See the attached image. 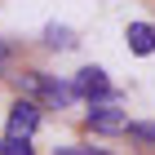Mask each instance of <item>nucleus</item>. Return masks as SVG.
I'll use <instances>...</instances> for the list:
<instances>
[{
    "mask_svg": "<svg viewBox=\"0 0 155 155\" xmlns=\"http://www.w3.org/2000/svg\"><path fill=\"white\" fill-rule=\"evenodd\" d=\"M124 40H129V49L137 53V58L155 53V22H129L124 27Z\"/></svg>",
    "mask_w": 155,
    "mask_h": 155,
    "instance_id": "39448f33",
    "label": "nucleus"
},
{
    "mask_svg": "<svg viewBox=\"0 0 155 155\" xmlns=\"http://www.w3.org/2000/svg\"><path fill=\"white\" fill-rule=\"evenodd\" d=\"M58 155H111L102 146H58Z\"/></svg>",
    "mask_w": 155,
    "mask_h": 155,
    "instance_id": "1a4fd4ad",
    "label": "nucleus"
},
{
    "mask_svg": "<svg viewBox=\"0 0 155 155\" xmlns=\"http://www.w3.org/2000/svg\"><path fill=\"white\" fill-rule=\"evenodd\" d=\"M84 124H89L93 133H124L129 129V115H124L115 102H93L89 115H84Z\"/></svg>",
    "mask_w": 155,
    "mask_h": 155,
    "instance_id": "7ed1b4c3",
    "label": "nucleus"
},
{
    "mask_svg": "<svg viewBox=\"0 0 155 155\" xmlns=\"http://www.w3.org/2000/svg\"><path fill=\"white\" fill-rule=\"evenodd\" d=\"M36 129H40V107L31 97H18L9 107V133H27V137H31Z\"/></svg>",
    "mask_w": 155,
    "mask_h": 155,
    "instance_id": "20e7f679",
    "label": "nucleus"
},
{
    "mask_svg": "<svg viewBox=\"0 0 155 155\" xmlns=\"http://www.w3.org/2000/svg\"><path fill=\"white\" fill-rule=\"evenodd\" d=\"M22 89L27 93H36L40 102H49V107H71L75 97V84H62V80H53V75H45V71H31V75H22Z\"/></svg>",
    "mask_w": 155,
    "mask_h": 155,
    "instance_id": "f257e3e1",
    "label": "nucleus"
},
{
    "mask_svg": "<svg viewBox=\"0 0 155 155\" xmlns=\"http://www.w3.org/2000/svg\"><path fill=\"white\" fill-rule=\"evenodd\" d=\"M45 45H49V49H75V36H71V27L49 22V27H45Z\"/></svg>",
    "mask_w": 155,
    "mask_h": 155,
    "instance_id": "0eeeda50",
    "label": "nucleus"
},
{
    "mask_svg": "<svg viewBox=\"0 0 155 155\" xmlns=\"http://www.w3.org/2000/svg\"><path fill=\"white\" fill-rule=\"evenodd\" d=\"M129 137H137V142H155V124H129Z\"/></svg>",
    "mask_w": 155,
    "mask_h": 155,
    "instance_id": "6e6552de",
    "label": "nucleus"
},
{
    "mask_svg": "<svg viewBox=\"0 0 155 155\" xmlns=\"http://www.w3.org/2000/svg\"><path fill=\"white\" fill-rule=\"evenodd\" d=\"M0 155H36V146H31L27 133H5L0 137Z\"/></svg>",
    "mask_w": 155,
    "mask_h": 155,
    "instance_id": "423d86ee",
    "label": "nucleus"
},
{
    "mask_svg": "<svg viewBox=\"0 0 155 155\" xmlns=\"http://www.w3.org/2000/svg\"><path fill=\"white\" fill-rule=\"evenodd\" d=\"M0 58H5V45H0Z\"/></svg>",
    "mask_w": 155,
    "mask_h": 155,
    "instance_id": "9d476101",
    "label": "nucleus"
},
{
    "mask_svg": "<svg viewBox=\"0 0 155 155\" xmlns=\"http://www.w3.org/2000/svg\"><path fill=\"white\" fill-rule=\"evenodd\" d=\"M71 84H75V93L89 97V102H111V97H115V89H111V80H107L102 67H80Z\"/></svg>",
    "mask_w": 155,
    "mask_h": 155,
    "instance_id": "f03ea898",
    "label": "nucleus"
}]
</instances>
